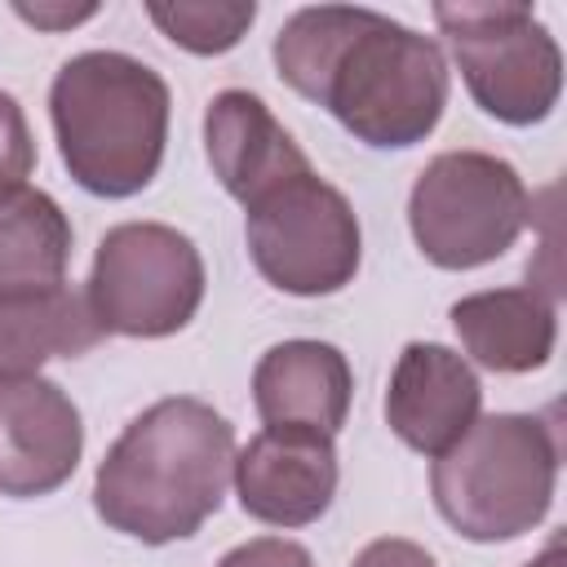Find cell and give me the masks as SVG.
<instances>
[{"mask_svg":"<svg viewBox=\"0 0 567 567\" xmlns=\"http://www.w3.org/2000/svg\"><path fill=\"white\" fill-rule=\"evenodd\" d=\"M279 80L377 151L434 133L447 106L443 49L363 4H306L275 35Z\"/></svg>","mask_w":567,"mask_h":567,"instance_id":"obj_1","label":"cell"},{"mask_svg":"<svg viewBox=\"0 0 567 567\" xmlns=\"http://www.w3.org/2000/svg\"><path fill=\"white\" fill-rule=\"evenodd\" d=\"M230 470L235 425L204 399H159L106 447L93 505L106 527L142 545L186 540L221 509Z\"/></svg>","mask_w":567,"mask_h":567,"instance_id":"obj_2","label":"cell"},{"mask_svg":"<svg viewBox=\"0 0 567 567\" xmlns=\"http://www.w3.org/2000/svg\"><path fill=\"white\" fill-rule=\"evenodd\" d=\"M168 106L164 75L128 53L89 49L62 62L49 89V120L75 186L102 199L146 190L164 164Z\"/></svg>","mask_w":567,"mask_h":567,"instance_id":"obj_3","label":"cell"},{"mask_svg":"<svg viewBox=\"0 0 567 567\" xmlns=\"http://www.w3.org/2000/svg\"><path fill=\"white\" fill-rule=\"evenodd\" d=\"M558 487V434L527 412L478 416L430 465V496L443 523L478 545L532 532Z\"/></svg>","mask_w":567,"mask_h":567,"instance_id":"obj_4","label":"cell"},{"mask_svg":"<svg viewBox=\"0 0 567 567\" xmlns=\"http://www.w3.org/2000/svg\"><path fill=\"white\" fill-rule=\"evenodd\" d=\"M532 217L518 168L487 151L434 155L408 195V226L439 270H478L514 248Z\"/></svg>","mask_w":567,"mask_h":567,"instance_id":"obj_5","label":"cell"},{"mask_svg":"<svg viewBox=\"0 0 567 567\" xmlns=\"http://www.w3.org/2000/svg\"><path fill=\"white\" fill-rule=\"evenodd\" d=\"M434 22L492 120L514 128L549 120L563 93V49L527 4H434Z\"/></svg>","mask_w":567,"mask_h":567,"instance_id":"obj_6","label":"cell"},{"mask_svg":"<svg viewBox=\"0 0 567 567\" xmlns=\"http://www.w3.org/2000/svg\"><path fill=\"white\" fill-rule=\"evenodd\" d=\"M89 310L115 337H173L204 301V257L177 226L120 221L102 235L89 270Z\"/></svg>","mask_w":567,"mask_h":567,"instance_id":"obj_7","label":"cell"},{"mask_svg":"<svg viewBox=\"0 0 567 567\" xmlns=\"http://www.w3.org/2000/svg\"><path fill=\"white\" fill-rule=\"evenodd\" d=\"M244 239L257 275L288 297L341 292L363 261V230L350 199L315 168L252 199L244 208Z\"/></svg>","mask_w":567,"mask_h":567,"instance_id":"obj_8","label":"cell"},{"mask_svg":"<svg viewBox=\"0 0 567 567\" xmlns=\"http://www.w3.org/2000/svg\"><path fill=\"white\" fill-rule=\"evenodd\" d=\"M84 452V425L71 394L31 372L0 381V496L31 501L58 492Z\"/></svg>","mask_w":567,"mask_h":567,"instance_id":"obj_9","label":"cell"},{"mask_svg":"<svg viewBox=\"0 0 567 567\" xmlns=\"http://www.w3.org/2000/svg\"><path fill=\"white\" fill-rule=\"evenodd\" d=\"M230 478L248 518L270 527H306L328 514L341 474L332 439L261 430L235 452Z\"/></svg>","mask_w":567,"mask_h":567,"instance_id":"obj_10","label":"cell"},{"mask_svg":"<svg viewBox=\"0 0 567 567\" xmlns=\"http://www.w3.org/2000/svg\"><path fill=\"white\" fill-rule=\"evenodd\" d=\"M483 408V385L465 354L439 341H408L385 390V425L421 456H443Z\"/></svg>","mask_w":567,"mask_h":567,"instance_id":"obj_11","label":"cell"},{"mask_svg":"<svg viewBox=\"0 0 567 567\" xmlns=\"http://www.w3.org/2000/svg\"><path fill=\"white\" fill-rule=\"evenodd\" d=\"M350 363L328 341H279L252 368V403L266 430L337 439V430L350 416Z\"/></svg>","mask_w":567,"mask_h":567,"instance_id":"obj_12","label":"cell"},{"mask_svg":"<svg viewBox=\"0 0 567 567\" xmlns=\"http://www.w3.org/2000/svg\"><path fill=\"white\" fill-rule=\"evenodd\" d=\"M204 151L213 177L244 208L288 177L310 173L306 151L270 115V106L248 89H221L204 111Z\"/></svg>","mask_w":567,"mask_h":567,"instance_id":"obj_13","label":"cell"},{"mask_svg":"<svg viewBox=\"0 0 567 567\" xmlns=\"http://www.w3.org/2000/svg\"><path fill=\"white\" fill-rule=\"evenodd\" d=\"M465 354L487 372H532L545 368L558 341V310L545 292L527 288H487L452 301L447 310Z\"/></svg>","mask_w":567,"mask_h":567,"instance_id":"obj_14","label":"cell"},{"mask_svg":"<svg viewBox=\"0 0 567 567\" xmlns=\"http://www.w3.org/2000/svg\"><path fill=\"white\" fill-rule=\"evenodd\" d=\"M102 337L89 297L66 284L40 297H0V381L31 377L49 359H80Z\"/></svg>","mask_w":567,"mask_h":567,"instance_id":"obj_15","label":"cell"},{"mask_svg":"<svg viewBox=\"0 0 567 567\" xmlns=\"http://www.w3.org/2000/svg\"><path fill=\"white\" fill-rule=\"evenodd\" d=\"M71 221L35 186L0 195V297H40L66 284Z\"/></svg>","mask_w":567,"mask_h":567,"instance_id":"obj_16","label":"cell"},{"mask_svg":"<svg viewBox=\"0 0 567 567\" xmlns=\"http://www.w3.org/2000/svg\"><path fill=\"white\" fill-rule=\"evenodd\" d=\"M151 22L182 44L186 53L217 58L244 40V31L257 18V4H213V0H177V4H146Z\"/></svg>","mask_w":567,"mask_h":567,"instance_id":"obj_17","label":"cell"},{"mask_svg":"<svg viewBox=\"0 0 567 567\" xmlns=\"http://www.w3.org/2000/svg\"><path fill=\"white\" fill-rule=\"evenodd\" d=\"M35 168V137L13 93L0 89V195L27 186Z\"/></svg>","mask_w":567,"mask_h":567,"instance_id":"obj_18","label":"cell"},{"mask_svg":"<svg viewBox=\"0 0 567 567\" xmlns=\"http://www.w3.org/2000/svg\"><path fill=\"white\" fill-rule=\"evenodd\" d=\"M217 567H315V558H310V549L297 545V540H284V536H257V540L235 545Z\"/></svg>","mask_w":567,"mask_h":567,"instance_id":"obj_19","label":"cell"},{"mask_svg":"<svg viewBox=\"0 0 567 567\" xmlns=\"http://www.w3.org/2000/svg\"><path fill=\"white\" fill-rule=\"evenodd\" d=\"M350 567H439V563H434V554H430L425 545H416V540L381 536V540L363 545Z\"/></svg>","mask_w":567,"mask_h":567,"instance_id":"obj_20","label":"cell"},{"mask_svg":"<svg viewBox=\"0 0 567 567\" xmlns=\"http://www.w3.org/2000/svg\"><path fill=\"white\" fill-rule=\"evenodd\" d=\"M13 9H18V18H27V22L44 27V31L75 27V22H84V18L97 13V4H80V9H66V4H13Z\"/></svg>","mask_w":567,"mask_h":567,"instance_id":"obj_21","label":"cell"},{"mask_svg":"<svg viewBox=\"0 0 567 567\" xmlns=\"http://www.w3.org/2000/svg\"><path fill=\"white\" fill-rule=\"evenodd\" d=\"M527 567H567V563H563V540H554V545H549L545 554H536Z\"/></svg>","mask_w":567,"mask_h":567,"instance_id":"obj_22","label":"cell"}]
</instances>
